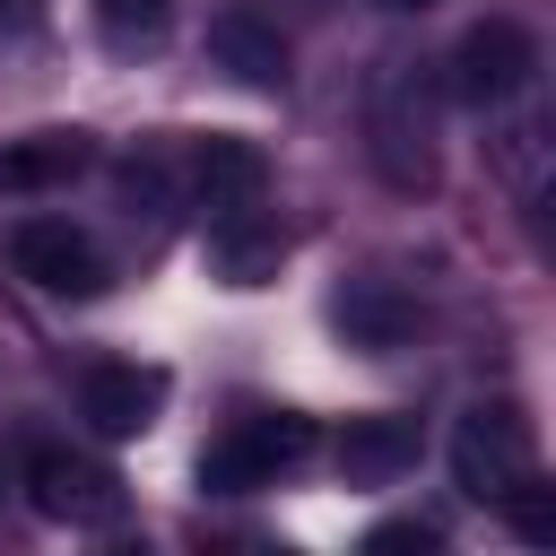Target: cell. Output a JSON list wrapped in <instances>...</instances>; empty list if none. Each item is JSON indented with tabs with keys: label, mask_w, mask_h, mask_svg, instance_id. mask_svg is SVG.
<instances>
[{
	"label": "cell",
	"mask_w": 556,
	"mask_h": 556,
	"mask_svg": "<svg viewBox=\"0 0 556 556\" xmlns=\"http://www.w3.org/2000/svg\"><path fill=\"white\" fill-rule=\"evenodd\" d=\"M304 452H313V417H287V408L235 417V426L200 452V486H208V495H252V486H278Z\"/></svg>",
	"instance_id": "6da1fadb"
},
{
	"label": "cell",
	"mask_w": 556,
	"mask_h": 556,
	"mask_svg": "<svg viewBox=\"0 0 556 556\" xmlns=\"http://www.w3.org/2000/svg\"><path fill=\"white\" fill-rule=\"evenodd\" d=\"M539 469V452H530V426L495 400V408H469L460 426H452V478H460V495H478V504H504L521 478Z\"/></svg>",
	"instance_id": "7a4b0ae2"
},
{
	"label": "cell",
	"mask_w": 556,
	"mask_h": 556,
	"mask_svg": "<svg viewBox=\"0 0 556 556\" xmlns=\"http://www.w3.org/2000/svg\"><path fill=\"white\" fill-rule=\"evenodd\" d=\"M530 78H539V35L521 17H478L452 43V96L460 104H513Z\"/></svg>",
	"instance_id": "3957f363"
},
{
	"label": "cell",
	"mask_w": 556,
	"mask_h": 556,
	"mask_svg": "<svg viewBox=\"0 0 556 556\" xmlns=\"http://www.w3.org/2000/svg\"><path fill=\"white\" fill-rule=\"evenodd\" d=\"M26 504L43 521H70V530H113L122 521V478L43 443V452H26Z\"/></svg>",
	"instance_id": "277c9868"
},
{
	"label": "cell",
	"mask_w": 556,
	"mask_h": 556,
	"mask_svg": "<svg viewBox=\"0 0 556 556\" xmlns=\"http://www.w3.org/2000/svg\"><path fill=\"white\" fill-rule=\"evenodd\" d=\"M434 122H426V87L408 78V61H391V78L374 87V165L400 182V191H426L434 174Z\"/></svg>",
	"instance_id": "5b68a950"
},
{
	"label": "cell",
	"mask_w": 556,
	"mask_h": 556,
	"mask_svg": "<svg viewBox=\"0 0 556 556\" xmlns=\"http://www.w3.org/2000/svg\"><path fill=\"white\" fill-rule=\"evenodd\" d=\"M9 261H17V278H35L43 295H96V287H104V252H96L70 217H26V226L9 235Z\"/></svg>",
	"instance_id": "8992f818"
},
{
	"label": "cell",
	"mask_w": 556,
	"mask_h": 556,
	"mask_svg": "<svg viewBox=\"0 0 556 556\" xmlns=\"http://www.w3.org/2000/svg\"><path fill=\"white\" fill-rule=\"evenodd\" d=\"M208 61L235 70L243 87H287V35L261 9H217L208 17Z\"/></svg>",
	"instance_id": "52a82bcc"
},
{
	"label": "cell",
	"mask_w": 556,
	"mask_h": 556,
	"mask_svg": "<svg viewBox=\"0 0 556 556\" xmlns=\"http://www.w3.org/2000/svg\"><path fill=\"white\" fill-rule=\"evenodd\" d=\"M156 400H165V374H139V365H87V382H78V417L96 434H139L156 417Z\"/></svg>",
	"instance_id": "ba28073f"
},
{
	"label": "cell",
	"mask_w": 556,
	"mask_h": 556,
	"mask_svg": "<svg viewBox=\"0 0 556 556\" xmlns=\"http://www.w3.org/2000/svg\"><path fill=\"white\" fill-rule=\"evenodd\" d=\"M87 165H96V148L78 130H35V139H9L0 148V191H61Z\"/></svg>",
	"instance_id": "9c48e42d"
},
{
	"label": "cell",
	"mask_w": 556,
	"mask_h": 556,
	"mask_svg": "<svg viewBox=\"0 0 556 556\" xmlns=\"http://www.w3.org/2000/svg\"><path fill=\"white\" fill-rule=\"evenodd\" d=\"M408 460H417V417H348V434H339L348 478H400Z\"/></svg>",
	"instance_id": "30bf717a"
},
{
	"label": "cell",
	"mask_w": 556,
	"mask_h": 556,
	"mask_svg": "<svg viewBox=\"0 0 556 556\" xmlns=\"http://www.w3.org/2000/svg\"><path fill=\"white\" fill-rule=\"evenodd\" d=\"M191 182L208 191V208L252 200V191H261V148H252V139H200V148H191Z\"/></svg>",
	"instance_id": "8fae6325"
},
{
	"label": "cell",
	"mask_w": 556,
	"mask_h": 556,
	"mask_svg": "<svg viewBox=\"0 0 556 556\" xmlns=\"http://www.w3.org/2000/svg\"><path fill=\"white\" fill-rule=\"evenodd\" d=\"M547 148H556V139H547V122H539V113H530V122H504V130L486 139L495 174H504L521 200H547Z\"/></svg>",
	"instance_id": "7c38bea8"
},
{
	"label": "cell",
	"mask_w": 556,
	"mask_h": 556,
	"mask_svg": "<svg viewBox=\"0 0 556 556\" xmlns=\"http://www.w3.org/2000/svg\"><path fill=\"white\" fill-rule=\"evenodd\" d=\"M96 26H104L113 52H148L174 26V0H96Z\"/></svg>",
	"instance_id": "4fadbf2b"
},
{
	"label": "cell",
	"mask_w": 556,
	"mask_h": 556,
	"mask_svg": "<svg viewBox=\"0 0 556 556\" xmlns=\"http://www.w3.org/2000/svg\"><path fill=\"white\" fill-rule=\"evenodd\" d=\"M339 321H348L356 339H374V348H400V339H408V304H391V295H374V287H356V295L339 304Z\"/></svg>",
	"instance_id": "5bb4252c"
},
{
	"label": "cell",
	"mask_w": 556,
	"mask_h": 556,
	"mask_svg": "<svg viewBox=\"0 0 556 556\" xmlns=\"http://www.w3.org/2000/svg\"><path fill=\"white\" fill-rule=\"evenodd\" d=\"M504 513H513V530H521L530 547H547V539H556V486H547L539 469H530V478L504 495Z\"/></svg>",
	"instance_id": "9a60e30c"
},
{
	"label": "cell",
	"mask_w": 556,
	"mask_h": 556,
	"mask_svg": "<svg viewBox=\"0 0 556 556\" xmlns=\"http://www.w3.org/2000/svg\"><path fill=\"white\" fill-rule=\"evenodd\" d=\"M365 547H374V556H400V547H417V556H426V547H434V521H382Z\"/></svg>",
	"instance_id": "2e32d148"
},
{
	"label": "cell",
	"mask_w": 556,
	"mask_h": 556,
	"mask_svg": "<svg viewBox=\"0 0 556 556\" xmlns=\"http://www.w3.org/2000/svg\"><path fill=\"white\" fill-rule=\"evenodd\" d=\"M26 17H35V0H0V35H9V26H26Z\"/></svg>",
	"instance_id": "e0dca14e"
},
{
	"label": "cell",
	"mask_w": 556,
	"mask_h": 556,
	"mask_svg": "<svg viewBox=\"0 0 556 556\" xmlns=\"http://www.w3.org/2000/svg\"><path fill=\"white\" fill-rule=\"evenodd\" d=\"M382 9H400V17H408V9H434V0H382Z\"/></svg>",
	"instance_id": "ac0fdd59"
},
{
	"label": "cell",
	"mask_w": 556,
	"mask_h": 556,
	"mask_svg": "<svg viewBox=\"0 0 556 556\" xmlns=\"http://www.w3.org/2000/svg\"><path fill=\"white\" fill-rule=\"evenodd\" d=\"M0 495H9V452H0Z\"/></svg>",
	"instance_id": "d6986e66"
}]
</instances>
